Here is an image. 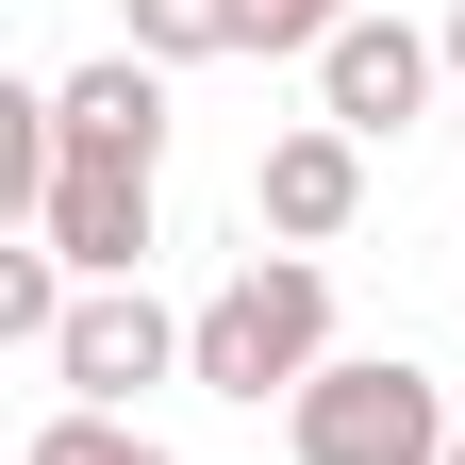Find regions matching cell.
<instances>
[{
    "label": "cell",
    "mask_w": 465,
    "mask_h": 465,
    "mask_svg": "<svg viewBox=\"0 0 465 465\" xmlns=\"http://www.w3.org/2000/svg\"><path fill=\"white\" fill-rule=\"evenodd\" d=\"M316 366H332V266L316 250H266V266H232L200 300V349H183L200 399H250L266 416V399H300Z\"/></svg>",
    "instance_id": "cell-1"
},
{
    "label": "cell",
    "mask_w": 465,
    "mask_h": 465,
    "mask_svg": "<svg viewBox=\"0 0 465 465\" xmlns=\"http://www.w3.org/2000/svg\"><path fill=\"white\" fill-rule=\"evenodd\" d=\"M282 432H300V465H449L465 416L432 399V366H316L300 399H282Z\"/></svg>",
    "instance_id": "cell-2"
},
{
    "label": "cell",
    "mask_w": 465,
    "mask_h": 465,
    "mask_svg": "<svg viewBox=\"0 0 465 465\" xmlns=\"http://www.w3.org/2000/svg\"><path fill=\"white\" fill-rule=\"evenodd\" d=\"M200 349V316H166L150 282H84V316H67V349H50V382H67V416H116L134 382H166Z\"/></svg>",
    "instance_id": "cell-3"
},
{
    "label": "cell",
    "mask_w": 465,
    "mask_h": 465,
    "mask_svg": "<svg viewBox=\"0 0 465 465\" xmlns=\"http://www.w3.org/2000/svg\"><path fill=\"white\" fill-rule=\"evenodd\" d=\"M432 84H449V34H399V17H349L316 50V116L332 134H416Z\"/></svg>",
    "instance_id": "cell-4"
},
{
    "label": "cell",
    "mask_w": 465,
    "mask_h": 465,
    "mask_svg": "<svg viewBox=\"0 0 465 465\" xmlns=\"http://www.w3.org/2000/svg\"><path fill=\"white\" fill-rule=\"evenodd\" d=\"M250 216L282 232V250H332V232L366 216V134H332V116L266 134V166H250Z\"/></svg>",
    "instance_id": "cell-5"
},
{
    "label": "cell",
    "mask_w": 465,
    "mask_h": 465,
    "mask_svg": "<svg viewBox=\"0 0 465 465\" xmlns=\"http://www.w3.org/2000/svg\"><path fill=\"white\" fill-rule=\"evenodd\" d=\"M50 134H67V166H166V67L100 50L84 84H50Z\"/></svg>",
    "instance_id": "cell-6"
},
{
    "label": "cell",
    "mask_w": 465,
    "mask_h": 465,
    "mask_svg": "<svg viewBox=\"0 0 465 465\" xmlns=\"http://www.w3.org/2000/svg\"><path fill=\"white\" fill-rule=\"evenodd\" d=\"M34 232H50L84 282H134V266H150V166H67Z\"/></svg>",
    "instance_id": "cell-7"
},
{
    "label": "cell",
    "mask_w": 465,
    "mask_h": 465,
    "mask_svg": "<svg viewBox=\"0 0 465 465\" xmlns=\"http://www.w3.org/2000/svg\"><path fill=\"white\" fill-rule=\"evenodd\" d=\"M134 50L150 67H216V50H250V0H134Z\"/></svg>",
    "instance_id": "cell-8"
},
{
    "label": "cell",
    "mask_w": 465,
    "mask_h": 465,
    "mask_svg": "<svg viewBox=\"0 0 465 465\" xmlns=\"http://www.w3.org/2000/svg\"><path fill=\"white\" fill-rule=\"evenodd\" d=\"M17 465H166V449H150V432H116V416H50Z\"/></svg>",
    "instance_id": "cell-9"
},
{
    "label": "cell",
    "mask_w": 465,
    "mask_h": 465,
    "mask_svg": "<svg viewBox=\"0 0 465 465\" xmlns=\"http://www.w3.org/2000/svg\"><path fill=\"white\" fill-rule=\"evenodd\" d=\"M349 0H250V50H332Z\"/></svg>",
    "instance_id": "cell-10"
},
{
    "label": "cell",
    "mask_w": 465,
    "mask_h": 465,
    "mask_svg": "<svg viewBox=\"0 0 465 465\" xmlns=\"http://www.w3.org/2000/svg\"><path fill=\"white\" fill-rule=\"evenodd\" d=\"M449 84H465V17H449Z\"/></svg>",
    "instance_id": "cell-11"
},
{
    "label": "cell",
    "mask_w": 465,
    "mask_h": 465,
    "mask_svg": "<svg viewBox=\"0 0 465 465\" xmlns=\"http://www.w3.org/2000/svg\"><path fill=\"white\" fill-rule=\"evenodd\" d=\"M449 465H465V449H449Z\"/></svg>",
    "instance_id": "cell-12"
}]
</instances>
